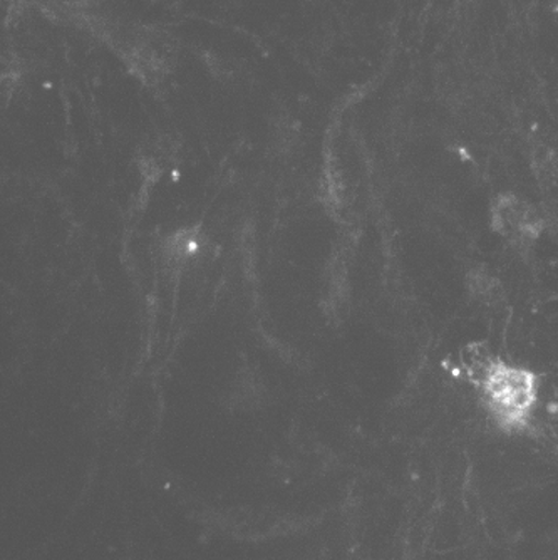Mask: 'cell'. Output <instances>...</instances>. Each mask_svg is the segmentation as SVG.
<instances>
[{
    "mask_svg": "<svg viewBox=\"0 0 558 560\" xmlns=\"http://www.w3.org/2000/svg\"><path fill=\"white\" fill-rule=\"evenodd\" d=\"M488 223L515 250L534 247L547 231L544 212L530 198L513 190L501 191L490 201Z\"/></svg>",
    "mask_w": 558,
    "mask_h": 560,
    "instance_id": "obj_2",
    "label": "cell"
},
{
    "mask_svg": "<svg viewBox=\"0 0 558 560\" xmlns=\"http://www.w3.org/2000/svg\"><path fill=\"white\" fill-rule=\"evenodd\" d=\"M460 366L495 427L509 435L530 430L540 399V374L519 361L498 358L480 346L462 352Z\"/></svg>",
    "mask_w": 558,
    "mask_h": 560,
    "instance_id": "obj_1",
    "label": "cell"
},
{
    "mask_svg": "<svg viewBox=\"0 0 558 560\" xmlns=\"http://www.w3.org/2000/svg\"><path fill=\"white\" fill-rule=\"evenodd\" d=\"M555 2V5H557V9H558V0H554Z\"/></svg>",
    "mask_w": 558,
    "mask_h": 560,
    "instance_id": "obj_4",
    "label": "cell"
},
{
    "mask_svg": "<svg viewBox=\"0 0 558 560\" xmlns=\"http://www.w3.org/2000/svg\"><path fill=\"white\" fill-rule=\"evenodd\" d=\"M555 410L558 411V393L555 395Z\"/></svg>",
    "mask_w": 558,
    "mask_h": 560,
    "instance_id": "obj_3",
    "label": "cell"
}]
</instances>
